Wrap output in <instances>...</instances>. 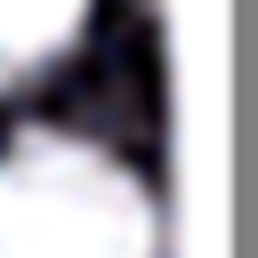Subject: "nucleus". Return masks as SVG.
Wrapping results in <instances>:
<instances>
[{
    "instance_id": "nucleus-1",
    "label": "nucleus",
    "mask_w": 258,
    "mask_h": 258,
    "mask_svg": "<svg viewBox=\"0 0 258 258\" xmlns=\"http://www.w3.org/2000/svg\"><path fill=\"white\" fill-rule=\"evenodd\" d=\"M0 258H161V218L105 145L24 129L0 145Z\"/></svg>"
},
{
    "instance_id": "nucleus-2",
    "label": "nucleus",
    "mask_w": 258,
    "mask_h": 258,
    "mask_svg": "<svg viewBox=\"0 0 258 258\" xmlns=\"http://www.w3.org/2000/svg\"><path fill=\"white\" fill-rule=\"evenodd\" d=\"M89 0H0V89L32 81L73 32H81Z\"/></svg>"
}]
</instances>
